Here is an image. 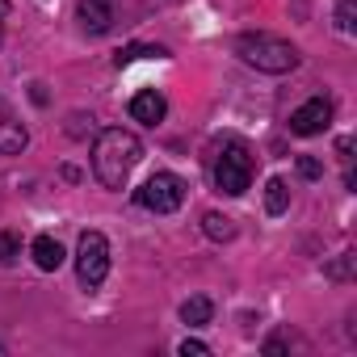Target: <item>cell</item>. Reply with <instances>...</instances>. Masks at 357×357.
<instances>
[{"label":"cell","instance_id":"17","mask_svg":"<svg viewBox=\"0 0 357 357\" xmlns=\"http://www.w3.org/2000/svg\"><path fill=\"white\" fill-rule=\"evenodd\" d=\"M176 353H181V357H211V344H202V340L185 336L181 344H176Z\"/></svg>","mask_w":357,"mask_h":357},{"label":"cell","instance_id":"12","mask_svg":"<svg viewBox=\"0 0 357 357\" xmlns=\"http://www.w3.org/2000/svg\"><path fill=\"white\" fill-rule=\"evenodd\" d=\"M211 315H215V303H211L206 294H194V298H185V303H181V319H185L190 328L211 324Z\"/></svg>","mask_w":357,"mask_h":357},{"label":"cell","instance_id":"10","mask_svg":"<svg viewBox=\"0 0 357 357\" xmlns=\"http://www.w3.org/2000/svg\"><path fill=\"white\" fill-rule=\"evenodd\" d=\"M30 257H34V265H38L43 273H55V269L68 261V252H63V244H59L55 236H38V240L30 244Z\"/></svg>","mask_w":357,"mask_h":357},{"label":"cell","instance_id":"9","mask_svg":"<svg viewBox=\"0 0 357 357\" xmlns=\"http://www.w3.org/2000/svg\"><path fill=\"white\" fill-rule=\"evenodd\" d=\"M76 17L89 34H105L114 26V9H109V0H80L76 5Z\"/></svg>","mask_w":357,"mask_h":357},{"label":"cell","instance_id":"18","mask_svg":"<svg viewBox=\"0 0 357 357\" xmlns=\"http://www.w3.org/2000/svg\"><path fill=\"white\" fill-rule=\"evenodd\" d=\"M298 172L307 176V181H315V176H324V168H319V160H315V155H298Z\"/></svg>","mask_w":357,"mask_h":357},{"label":"cell","instance_id":"1","mask_svg":"<svg viewBox=\"0 0 357 357\" xmlns=\"http://www.w3.org/2000/svg\"><path fill=\"white\" fill-rule=\"evenodd\" d=\"M139 160H143V143H139L135 130L109 126L93 143V176L105 190H126V181H130V172L139 168Z\"/></svg>","mask_w":357,"mask_h":357},{"label":"cell","instance_id":"3","mask_svg":"<svg viewBox=\"0 0 357 357\" xmlns=\"http://www.w3.org/2000/svg\"><path fill=\"white\" fill-rule=\"evenodd\" d=\"M185 181L176 172H151L147 181L135 190V202L143 206V211H151V215H172V211H181V202H185Z\"/></svg>","mask_w":357,"mask_h":357},{"label":"cell","instance_id":"7","mask_svg":"<svg viewBox=\"0 0 357 357\" xmlns=\"http://www.w3.org/2000/svg\"><path fill=\"white\" fill-rule=\"evenodd\" d=\"M26 143H30V135H26L22 118H17L5 101H0V155H22Z\"/></svg>","mask_w":357,"mask_h":357},{"label":"cell","instance_id":"8","mask_svg":"<svg viewBox=\"0 0 357 357\" xmlns=\"http://www.w3.org/2000/svg\"><path fill=\"white\" fill-rule=\"evenodd\" d=\"M164 114H168L164 93H155V89H139V93L130 97V118H135V122L155 126V122H164Z\"/></svg>","mask_w":357,"mask_h":357},{"label":"cell","instance_id":"6","mask_svg":"<svg viewBox=\"0 0 357 357\" xmlns=\"http://www.w3.org/2000/svg\"><path fill=\"white\" fill-rule=\"evenodd\" d=\"M328 122H332V101H328V97H311V101H303V105L290 114V135L311 139V135H324Z\"/></svg>","mask_w":357,"mask_h":357},{"label":"cell","instance_id":"19","mask_svg":"<svg viewBox=\"0 0 357 357\" xmlns=\"http://www.w3.org/2000/svg\"><path fill=\"white\" fill-rule=\"evenodd\" d=\"M5 13H9V5H5V0H0V17H5Z\"/></svg>","mask_w":357,"mask_h":357},{"label":"cell","instance_id":"5","mask_svg":"<svg viewBox=\"0 0 357 357\" xmlns=\"http://www.w3.org/2000/svg\"><path fill=\"white\" fill-rule=\"evenodd\" d=\"M109 273V240L101 231H84L76 244V278L84 290H97Z\"/></svg>","mask_w":357,"mask_h":357},{"label":"cell","instance_id":"16","mask_svg":"<svg viewBox=\"0 0 357 357\" xmlns=\"http://www.w3.org/2000/svg\"><path fill=\"white\" fill-rule=\"evenodd\" d=\"M353 9H357V0H340V5H336V26H340V34H353V30H357Z\"/></svg>","mask_w":357,"mask_h":357},{"label":"cell","instance_id":"11","mask_svg":"<svg viewBox=\"0 0 357 357\" xmlns=\"http://www.w3.org/2000/svg\"><path fill=\"white\" fill-rule=\"evenodd\" d=\"M202 231H206L215 244H227V240H236V219H231V215L211 211V215H202Z\"/></svg>","mask_w":357,"mask_h":357},{"label":"cell","instance_id":"14","mask_svg":"<svg viewBox=\"0 0 357 357\" xmlns=\"http://www.w3.org/2000/svg\"><path fill=\"white\" fill-rule=\"evenodd\" d=\"M22 261V240L13 231H0V265H17Z\"/></svg>","mask_w":357,"mask_h":357},{"label":"cell","instance_id":"4","mask_svg":"<svg viewBox=\"0 0 357 357\" xmlns=\"http://www.w3.org/2000/svg\"><path fill=\"white\" fill-rule=\"evenodd\" d=\"M215 185L227 194V198H240V194H248V185H252V151L244 147V143H227L223 147V155L215 160Z\"/></svg>","mask_w":357,"mask_h":357},{"label":"cell","instance_id":"2","mask_svg":"<svg viewBox=\"0 0 357 357\" xmlns=\"http://www.w3.org/2000/svg\"><path fill=\"white\" fill-rule=\"evenodd\" d=\"M236 51H240V59L248 68L269 72V76H282V72H294L298 68V51L286 38H273V34H244Z\"/></svg>","mask_w":357,"mask_h":357},{"label":"cell","instance_id":"13","mask_svg":"<svg viewBox=\"0 0 357 357\" xmlns=\"http://www.w3.org/2000/svg\"><path fill=\"white\" fill-rule=\"evenodd\" d=\"M265 211L269 215H286L290 211V185L282 181V176H269L265 181Z\"/></svg>","mask_w":357,"mask_h":357},{"label":"cell","instance_id":"15","mask_svg":"<svg viewBox=\"0 0 357 357\" xmlns=\"http://www.w3.org/2000/svg\"><path fill=\"white\" fill-rule=\"evenodd\" d=\"M139 55H155V59H164L168 51H164V47H126V51H118V55H114V63H118V68H126V63H135Z\"/></svg>","mask_w":357,"mask_h":357}]
</instances>
